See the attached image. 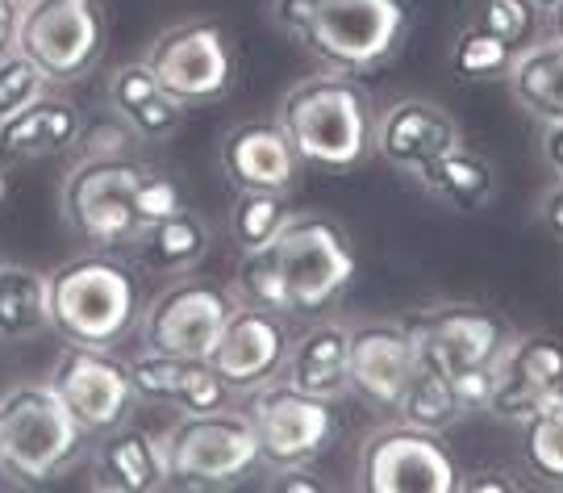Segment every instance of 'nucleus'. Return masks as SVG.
Here are the masks:
<instances>
[{
  "instance_id": "nucleus-30",
  "label": "nucleus",
  "mask_w": 563,
  "mask_h": 493,
  "mask_svg": "<svg viewBox=\"0 0 563 493\" xmlns=\"http://www.w3.org/2000/svg\"><path fill=\"white\" fill-rule=\"evenodd\" d=\"M514 59H518V46L497 39L493 30H484L476 21H467L451 46V67L467 84H505Z\"/></svg>"
},
{
  "instance_id": "nucleus-24",
  "label": "nucleus",
  "mask_w": 563,
  "mask_h": 493,
  "mask_svg": "<svg viewBox=\"0 0 563 493\" xmlns=\"http://www.w3.org/2000/svg\"><path fill=\"white\" fill-rule=\"evenodd\" d=\"M346 360H351V327L342 322H313L288 343L284 381L313 397L339 402L346 393Z\"/></svg>"
},
{
  "instance_id": "nucleus-45",
  "label": "nucleus",
  "mask_w": 563,
  "mask_h": 493,
  "mask_svg": "<svg viewBox=\"0 0 563 493\" xmlns=\"http://www.w3.org/2000/svg\"><path fill=\"white\" fill-rule=\"evenodd\" d=\"M13 4H25V0H13Z\"/></svg>"
},
{
  "instance_id": "nucleus-22",
  "label": "nucleus",
  "mask_w": 563,
  "mask_h": 493,
  "mask_svg": "<svg viewBox=\"0 0 563 493\" xmlns=\"http://www.w3.org/2000/svg\"><path fill=\"white\" fill-rule=\"evenodd\" d=\"M109 105L121 122L134 130V139H146V143H167L188 118V105L176 101L142 59L113 72Z\"/></svg>"
},
{
  "instance_id": "nucleus-16",
  "label": "nucleus",
  "mask_w": 563,
  "mask_h": 493,
  "mask_svg": "<svg viewBox=\"0 0 563 493\" xmlns=\"http://www.w3.org/2000/svg\"><path fill=\"white\" fill-rule=\"evenodd\" d=\"M563 393V339L560 335H514L493 369V393L484 410L501 423L522 427L534 410Z\"/></svg>"
},
{
  "instance_id": "nucleus-46",
  "label": "nucleus",
  "mask_w": 563,
  "mask_h": 493,
  "mask_svg": "<svg viewBox=\"0 0 563 493\" xmlns=\"http://www.w3.org/2000/svg\"><path fill=\"white\" fill-rule=\"evenodd\" d=\"M0 267H4V260H0Z\"/></svg>"
},
{
  "instance_id": "nucleus-14",
  "label": "nucleus",
  "mask_w": 563,
  "mask_h": 493,
  "mask_svg": "<svg viewBox=\"0 0 563 493\" xmlns=\"http://www.w3.org/2000/svg\"><path fill=\"white\" fill-rule=\"evenodd\" d=\"M46 385L59 393L67 414L88 435H104L121 427L130 418V410H134V402H139L125 360H118L109 348L63 343Z\"/></svg>"
},
{
  "instance_id": "nucleus-34",
  "label": "nucleus",
  "mask_w": 563,
  "mask_h": 493,
  "mask_svg": "<svg viewBox=\"0 0 563 493\" xmlns=\"http://www.w3.org/2000/svg\"><path fill=\"white\" fill-rule=\"evenodd\" d=\"M42 92H51V84L21 51L0 55V122H9L25 105H34Z\"/></svg>"
},
{
  "instance_id": "nucleus-8",
  "label": "nucleus",
  "mask_w": 563,
  "mask_h": 493,
  "mask_svg": "<svg viewBox=\"0 0 563 493\" xmlns=\"http://www.w3.org/2000/svg\"><path fill=\"white\" fill-rule=\"evenodd\" d=\"M172 485L188 490H234L260 469L255 427L242 410L180 414L159 435Z\"/></svg>"
},
{
  "instance_id": "nucleus-5",
  "label": "nucleus",
  "mask_w": 563,
  "mask_h": 493,
  "mask_svg": "<svg viewBox=\"0 0 563 493\" xmlns=\"http://www.w3.org/2000/svg\"><path fill=\"white\" fill-rule=\"evenodd\" d=\"M267 255L280 281L284 314H297V318L334 309L355 281L351 239L325 213H292L288 227L267 243Z\"/></svg>"
},
{
  "instance_id": "nucleus-13",
  "label": "nucleus",
  "mask_w": 563,
  "mask_h": 493,
  "mask_svg": "<svg viewBox=\"0 0 563 493\" xmlns=\"http://www.w3.org/2000/svg\"><path fill=\"white\" fill-rule=\"evenodd\" d=\"M239 306L234 288L205 281V276H180L159 297H151L142 309V343L167 355H192L209 360V351L222 335L230 309Z\"/></svg>"
},
{
  "instance_id": "nucleus-10",
  "label": "nucleus",
  "mask_w": 563,
  "mask_h": 493,
  "mask_svg": "<svg viewBox=\"0 0 563 493\" xmlns=\"http://www.w3.org/2000/svg\"><path fill=\"white\" fill-rule=\"evenodd\" d=\"M246 397L251 402L242 414L255 427L260 464H267L272 473L313 464L339 439V410L330 397H313V393L288 385L284 376L267 381Z\"/></svg>"
},
{
  "instance_id": "nucleus-40",
  "label": "nucleus",
  "mask_w": 563,
  "mask_h": 493,
  "mask_svg": "<svg viewBox=\"0 0 563 493\" xmlns=\"http://www.w3.org/2000/svg\"><path fill=\"white\" fill-rule=\"evenodd\" d=\"M18 18H21V4L0 0V55H9L13 42H18Z\"/></svg>"
},
{
  "instance_id": "nucleus-32",
  "label": "nucleus",
  "mask_w": 563,
  "mask_h": 493,
  "mask_svg": "<svg viewBox=\"0 0 563 493\" xmlns=\"http://www.w3.org/2000/svg\"><path fill=\"white\" fill-rule=\"evenodd\" d=\"M292 218L288 193H239L230 206V239L239 251H263Z\"/></svg>"
},
{
  "instance_id": "nucleus-19",
  "label": "nucleus",
  "mask_w": 563,
  "mask_h": 493,
  "mask_svg": "<svg viewBox=\"0 0 563 493\" xmlns=\"http://www.w3.org/2000/svg\"><path fill=\"white\" fill-rule=\"evenodd\" d=\"M222 176L239 193H292L301 160L280 122H242L218 146Z\"/></svg>"
},
{
  "instance_id": "nucleus-12",
  "label": "nucleus",
  "mask_w": 563,
  "mask_h": 493,
  "mask_svg": "<svg viewBox=\"0 0 563 493\" xmlns=\"http://www.w3.org/2000/svg\"><path fill=\"white\" fill-rule=\"evenodd\" d=\"M146 67L180 105H213L234 88L239 55L218 21H180L163 30L146 51Z\"/></svg>"
},
{
  "instance_id": "nucleus-23",
  "label": "nucleus",
  "mask_w": 563,
  "mask_h": 493,
  "mask_svg": "<svg viewBox=\"0 0 563 493\" xmlns=\"http://www.w3.org/2000/svg\"><path fill=\"white\" fill-rule=\"evenodd\" d=\"M84 139L80 109L59 97L55 88L42 92L34 105H25L9 122H0V155L4 160H42V155H59L67 146Z\"/></svg>"
},
{
  "instance_id": "nucleus-1",
  "label": "nucleus",
  "mask_w": 563,
  "mask_h": 493,
  "mask_svg": "<svg viewBox=\"0 0 563 493\" xmlns=\"http://www.w3.org/2000/svg\"><path fill=\"white\" fill-rule=\"evenodd\" d=\"M51 330L63 343L80 348H118L142 322L146 288L142 272L118 251H88L46 272Z\"/></svg>"
},
{
  "instance_id": "nucleus-35",
  "label": "nucleus",
  "mask_w": 563,
  "mask_h": 493,
  "mask_svg": "<svg viewBox=\"0 0 563 493\" xmlns=\"http://www.w3.org/2000/svg\"><path fill=\"white\" fill-rule=\"evenodd\" d=\"M176 209H184V193L180 185L172 180V176H163V172H142L139 188H134V213H139L142 227H151V222H163V218H172Z\"/></svg>"
},
{
  "instance_id": "nucleus-36",
  "label": "nucleus",
  "mask_w": 563,
  "mask_h": 493,
  "mask_svg": "<svg viewBox=\"0 0 563 493\" xmlns=\"http://www.w3.org/2000/svg\"><path fill=\"white\" fill-rule=\"evenodd\" d=\"M534 218H539V227L563 243V176H555L551 185L543 188V197H539V206H534Z\"/></svg>"
},
{
  "instance_id": "nucleus-27",
  "label": "nucleus",
  "mask_w": 563,
  "mask_h": 493,
  "mask_svg": "<svg viewBox=\"0 0 563 493\" xmlns=\"http://www.w3.org/2000/svg\"><path fill=\"white\" fill-rule=\"evenodd\" d=\"M505 84H509V97L534 122L563 118V42L547 34L543 42L534 39L530 46H522Z\"/></svg>"
},
{
  "instance_id": "nucleus-4",
  "label": "nucleus",
  "mask_w": 563,
  "mask_h": 493,
  "mask_svg": "<svg viewBox=\"0 0 563 493\" xmlns=\"http://www.w3.org/2000/svg\"><path fill=\"white\" fill-rule=\"evenodd\" d=\"M84 439L88 431L46 381L0 393V476L18 485H46L80 460Z\"/></svg>"
},
{
  "instance_id": "nucleus-6",
  "label": "nucleus",
  "mask_w": 563,
  "mask_h": 493,
  "mask_svg": "<svg viewBox=\"0 0 563 493\" xmlns=\"http://www.w3.org/2000/svg\"><path fill=\"white\" fill-rule=\"evenodd\" d=\"M409 39V0H313L301 42L330 72L363 76L388 63Z\"/></svg>"
},
{
  "instance_id": "nucleus-9",
  "label": "nucleus",
  "mask_w": 563,
  "mask_h": 493,
  "mask_svg": "<svg viewBox=\"0 0 563 493\" xmlns=\"http://www.w3.org/2000/svg\"><path fill=\"white\" fill-rule=\"evenodd\" d=\"M109 46V21L101 0H25L18 18V42L51 88H71L97 72Z\"/></svg>"
},
{
  "instance_id": "nucleus-2",
  "label": "nucleus",
  "mask_w": 563,
  "mask_h": 493,
  "mask_svg": "<svg viewBox=\"0 0 563 493\" xmlns=\"http://www.w3.org/2000/svg\"><path fill=\"white\" fill-rule=\"evenodd\" d=\"M276 122L284 125L297 160L325 172H351L372 155L376 105L355 76L322 67L284 92Z\"/></svg>"
},
{
  "instance_id": "nucleus-18",
  "label": "nucleus",
  "mask_w": 563,
  "mask_h": 493,
  "mask_svg": "<svg viewBox=\"0 0 563 493\" xmlns=\"http://www.w3.org/2000/svg\"><path fill=\"white\" fill-rule=\"evenodd\" d=\"M463 143V125L446 105L430 101V97H401L384 113H376V143L372 155H380L388 167L397 172H418L430 164L434 155H443L451 146Z\"/></svg>"
},
{
  "instance_id": "nucleus-37",
  "label": "nucleus",
  "mask_w": 563,
  "mask_h": 493,
  "mask_svg": "<svg viewBox=\"0 0 563 493\" xmlns=\"http://www.w3.org/2000/svg\"><path fill=\"white\" fill-rule=\"evenodd\" d=\"M309 9H313V0H267V18H272V25L292 42H297V34H301Z\"/></svg>"
},
{
  "instance_id": "nucleus-33",
  "label": "nucleus",
  "mask_w": 563,
  "mask_h": 493,
  "mask_svg": "<svg viewBox=\"0 0 563 493\" xmlns=\"http://www.w3.org/2000/svg\"><path fill=\"white\" fill-rule=\"evenodd\" d=\"M539 9L530 0H472V21L493 30L497 39L514 42L518 51L539 39Z\"/></svg>"
},
{
  "instance_id": "nucleus-21",
  "label": "nucleus",
  "mask_w": 563,
  "mask_h": 493,
  "mask_svg": "<svg viewBox=\"0 0 563 493\" xmlns=\"http://www.w3.org/2000/svg\"><path fill=\"white\" fill-rule=\"evenodd\" d=\"M172 485L163 443L139 427H113L104 431L92 456V490L101 493H159Z\"/></svg>"
},
{
  "instance_id": "nucleus-41",
  "label": "nucleus",
  "mask_w": 563,
  "mask_h": 493,
  "mask_svg": "<svg viewBox=\"0 0 563 493\" xmlns=\"http://www.w3.org/2000/svg\"><path fill=\"white\" fill-rule=\"evenodd\" d=\"M280 481H276V490H292V493H322L325 485L322 481H309V464L301 469H280Z\"/></svg>"
},
{
  "instance_id": "nucleus-43",
  "label": "nucleus",
  "mask_w": 563,
  "mask_h": 493,
  "mask_svg": "<svg viewBox=\"0 0 563 493\" xmlns=\"http://www.w3.org/2000/svg\"><path fill=\"white\" fill-rule=\"evenodd\" d=\"M9 201V176H4V167H0V206Z\"/></svg>"
},
{
  "instance_id": "nucleus-29",
  "label": "nucleus",
  "mask_w": 563,
  "mask_h": 493,
  "mask_svg": "<svg viewBox=\"0 0 563 493\" xmlns=\"http://www.w3.org/2000/svg\"><path fill=\"white\" fill-rule=\"evenodd\" d=\"M397 418H401V423H409V427H422V431L446 435L455 423H463V418H467V410H463V402L455 397V390L446 385L443 376L418 369L413 376H409L401 402H397Z\"/></svg>"
},
{
  "instance_id": "nucleus-28",
  "label": "nucleus",
  "mask_w": 563,
  "mask_h": 493,
  "mask_svg": "<svg viewBox=\"0 0 563 493\" xmlns=\"http://www.w3.org/2000/svg\"><path fill=\"white\" fill-rule=\"evenodd\" d=\"M51 330L46 272L25 264L0 267V343H30Z\"/></svg>"
},
{
  "instance_id": "nucleus-25",
  "label": "nucleus",
  "mask_w": 563,
  "mask_h": 493,
  "mask_svg": "<svg viewBox=\"0 0 563 493\" xmlns=\"http://www.w3.org/2000/svg\"><path fill=\"white\" fill-rule=\"evenodd\" d=\"M413 180L422 185V193L439 206L455 209V213H476L493 201L497 193V167L484 155H476L472 146H451L443 155H434L430 164L413 172Z\"/></svg>"
},
{
  "instance_id": "nucleus-11",
  "label": "nucleus",
  "mask_w": 563,
  "mask_h": 493,
  "mask_svg": "<svg viewBox=\"0 0 563 493\" xmlns=\"http://www.w3.org/2000/svg\"><path fill=\"white\" fill-rule=\"evenodd\" d=\"M355 485L367 493H460V469L443 435L393 423L360 443Z\"/></svg>"
},
{
  "instance_id": "nucleus-17",
  "label": "nucleus",
  "mask_w": 563,
  "mask_h": 493,
  "mask_svg": "<svg viewBox=\"0 0 563 493\" xmlns=\"http://www.w3.org/2000/svg\"><path fill=\"white\" fill-rule=\"evenodd\" d=\"M418 372V355L405 322H363L351 330L346 360V393L380 414H397L409 376Z\"/></svg>"
},
{
  "instance_id": "nucleus-20",
  "label": "nucleus",
  "mask_w": 563,
  "mask_h": 493,
  "mask_svg": "<svg viewBox=\"0 0 563 493\" xmlns=\"http://www.w3.org/2000/svg\"><path fill=\"white\" fill-rule=\"evenodd\" d=\"M130 381L142 402H159L180 414H205L222 410L230 402L225 381L213 372L209 360H192V355H167V351H139L130 364Z\"/></svg>"
},
{
  "instance_id": "nucleus-39",
  "label": "nucleus",
  "mask_w": 563,
  "mask_h": 493,
  "mask_svg": "<svg viewBox=\"0 0 563 493\" xmlns=\"http://www.w3.org/2000/svg\"><path fill=\"white\" fill-rule=\"evenodd\" d=\"M518 481H505V473H460V493H518Z\"/></svg>"
},
{
  "instance_id": "nucleus-44",
  "label": "nucleus",
  "mask_w": 563,
  "mask_h": 493,
  "mask_svg": "<svg viewBox=\"0 0 563 493\" xmlns=\"http://www.w3.org/2000/svg\"><path fill=\"white\" fill-rule=\"evenodd\" d=\"M530 4H534V9H539V13H551V9H555V4H560V0H530Z\"/></svg>"
},
{
  "instance_id": "nucleus-38",
  "label": "nucleus",
  "mask_w": 563,
  "mask_h": 493,
  "mask_svg": "<svg viewBox=\"0 0 563 493\" xmlns=\"http://www.w3.org/2000/svg\"><path fill=\"white\" fill-rule=\"evenodd\" d=\"M539 160L551 176H563V118L539 122Z\"/></svg>"
},
{
  "instance_id": "nucleus-31",
  "label": "nucleus",
  "mask_w": 563,
  "mask_h": 493,
  "mask_svg": "<svg viewBox=\"0 0 563 493\" xmlns=\"http://www.w3.org/2000/svg\"><path fill=\"white\" fill-rule=\"evenodd\" d=\"M522 460L543 485L563 490V393L522 423Z\"/></svg>"
},
{
  "instance_id": "nucleus-7",
  "label": "nucleus",
  "mask_w": 563,
  "mask_h": 493,
  "mask_svg": "<svg viewBox=\"0 0 563 493\" xmlns=\"http://www.w3.org/2000/svg\"><path fill=\"white\" fill-rule=\"evenodd\" d=\"M146 164L130 151H84V160L63 176V222L97 251H121L139 239V213H134V188Z\"/></svg>"
},
{
  "instance_id": "nucleus-15",
  "label": "nucleus",
  "mask_w": 563,
  "mask_h": 493,
  "mask_svg": "<svg viewBox=\"0 0 563 493\" xmlns=\"http://www.w3.org/2000/svg\"><path fill=\"white\" fill-rule=\"evenodd\" d=\"M288 314L239 302L225 318L218 343L209 351V364L225 381L230 393H255L260 385L276 381L288 360Z\"/></svg>"
},
{
  "instance_id": "nucleus-26",
  "label": "nucleus",
  "mask_w": 563,
  "mask_h": 493,
  "mask_svg": "<svg viewBox=\"0 0 563 493\" xmlns=\"http://www.w3.org/2000/svg\"><path fill=\"white\" fill-rule=\"evenodd\" d=\"M209 243L213 239H209L205 218L184 206L172 218L142 227L134 239V255H139V267L155 272V276H184L209 255Z\"/></svg>"
},
{
  "instance_id": "nucleus-3",
  "label": "nucleus",
  "mask_w": 563,
  "mask_h": 493,
  "mask_svg": "<svg viewBox=\"0 0 563 493\" xmlns=\"http://www.w3.org/2000/svg\"><path fill=\"white\" fill-rule=\"evenodd\" d=\"M401 322L409 330L418 369L443 376L467 414L484 410L493 393V369L514 339L501 314L472 302H443V306L418 309Z\"/></svg>"
},
{
  "instance_id": "nucleus-42",
  "label": "nucleus",
  "mask_w": 563,
  "mask_h": 493,
  "mask_svg": "<svg viewBox=\"0 0 563 493\" xmlns=\"http://www.w3.org/2000/svg\"><path fill=\"white\" fill-rule=\"evenodd\" d=\"M547 21H551V39H560L563 42V0L547 13Z\"/></svg>"
}]
</instances>
